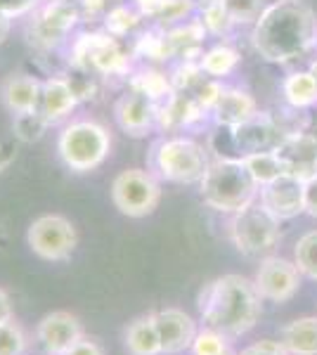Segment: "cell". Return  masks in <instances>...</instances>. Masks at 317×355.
<instances>
[{"instance_id": "obj_34", "label": "cell", "mask_w": 317, "mask_h": 355, "mask_svg": "<svg viewBox=\"0 0 317 355\" xmlns=\"http://www.w3.org/2000/svg\"><path fill=\"white\" fill-rule=\"evenodd\" d=\"M303 214L317 218V173L303 182Z\"/></svg>"}, {"instance_id": "obj_35", "label": "cell", "mask_w": 317, "mask_h": 355, "mask_svg": "<svg viewBox=\"0 0 317 355\" xmlns=\"http://www.w3.org/2000/svg\"><path fill=\"white\" fill-rule=\"evenodd\" d=\"M38 5V0H0V12L8 17H22L31 12Z\"/></svg>"}, {"instance_id": "obj_17", "label": "cell", "mask_w": 317, "mask_h": 355, "mask_svg": "<svg viewBox=\"0 0 317 355\" xmlns=\"http://www.w3.org/2000/svg\"><path fill=\"white\" fill-rule=\"evenodd\" d=\"M216 112L218 123L237 128V125L251 121L256 116V102L251 95L241 93V90H221L211 107Z\"/></svg>"}, {"instance_id": "obj_18", "label": "cell", "mask_w": 317, "mask_h": 355, "mask_svg": "<svg viewBox=\"0 0 317 355\" xmlns=\"http://www.w3.org/2000/svg\"><path fill=\"white\" fill-rule=\"evenodd\" d=\"M40 88H43V85H40L36 78L19 73V76H10L8 81L3 83L0 95H3V102L8 105V110L15 112V116H17V114H26V112L38 110Z\"/></svg>"}, {"instance_id": "obj_42", "label": "cell", "mask_w": 317, "mask_h": 355, "mask_svg": "<svg viewBox=\"0 0 317 355\" xmlns=\"http://www.w3.org/2000/svg\"><path fill=\"white\" fill-rule=\"evenodd\" d=\"M85 3V8H88V12H97V10L105 5V0H83Z\"/></svg>"}, {"instance_id": "obj_6", "label": "cell", "mask_w": 317, "mask_h": 355, "mask_svg": "<svg viewBox=\"0 0 317 355\" xmlns=\"http://www.w3.org/2000/svg\"><path fill=\"white\" fill-rule=\"evenodd\" d=\"M157 168L166 180L192 185V182H201V178L206 175L209 159L199 142L187 140V137H173L159 145Z\"/></svg>"}, {"instance_id": "obj_14", "label": "cell", "mask_w": 317, "mask_h": 355, "mask_svg": "<svg viewBox=\"0 0 317 355\" xmlns=\"http://www.w3.org/2000/svg\"><path fill=\"white\" fill-rule=\"evenodd\" d=\"M275 152L280 154L286 173L301 182L317 173V145L308 133H289Z\"/></svg>"}, {"instance_id": "obj_45", "label": "cell", "mask_w": 317, "mask_h": 355, "mask_svg": "<svg viewBox=\"0 0 317 355\" xmlns=\"http://www.w3.org/2000/svg\"><path fill=\"white\" fill-rule=\"evenodd\" d=\"M310 73H313V78L317 81V62H313V67H310Z\"/></svg>"}, {"instance_id": "obj_29", "label": "cell", "mask_w": 317, "mask_h": 355, "mask_svg": "<svg viewBox=\"0 0 317 355\" xmlns=\"http://www.w3.org/2000/svg\"><path fill=\"white\" fill-rule=\"evenodd\" d=\"M261 3L263 0H221V5L225 8V12L230 15L232 21L246 24L261 17Z\"/></svg>"}, {"instance_id": "obj_10", "label": "cell", "mask_w": 317, "mask_h": 355, "mask_svg": "<svg viewBox=\"0 0 317 355\" xmlns=\"http://www.w3.org/2000/svg\"><path fill=\"white\" fill-rule=\"evenodd\" d=\"M83 336L85 331L80 320L67 311H55L43 315L36 327V339L48 355H65Z\"/></svg>"}, {"instance_id": "obj_22", "label": "cell", "mask_w": 317, "mask_h": 355, "mask_svg": "<svg viewBox=\"0 0 317 355\" xmlns=\"http://www.w3.org/2000/svg\"><path fill=\"white\" fill-rule=\"evenodd\" d=\"M241 162L249 168V173L253 180L258 182V187L268 185V182L277 180L280 175L286 173L284 164H282L280 154L277 152H253L241 157Z\"/></svg>"}, {"instance_id": "obj_2", "label": "cell", "mask_w": 317, "mask_h": 355, "mask_svg": "<svg viewBox=\"0 0 317 355\" xmlns=\"http://www.w3.org/2000/svg\"><path fill=\"white\" fill-rule=\"evenodd\" d=\"M315 15L301 0H280L263 10L253 28V48L268 62L303 57L315 45Z\"/></svg>"}, {"instance_id": "obj_20", "label": "cell", "mask_w": 317, "mask_h": 355, "mask_svg": "<svg viewBox=\"0 0 317 355\" xmlns=\"http://www.w3.org/2000/svg\"><path fill=\"white\" fill-rule=\"evenodd\" d=\"M126 351L130 355H161V341L157 322H154V313L140 315L126 327L123 334Z\"/></svg>"}, {"instance_id": "obj_31", "label": "cell", "mask_w": 317, "mask_h": 355, "mask_svg": "<svg viewBox=\"0 0 317 355\" xmlns=\"http://www.w3.org/2000/svg\"><path fill=\"white\" fill-rule=\"evenodd\" d=\"M137 24V17L128 12L126 8H117V10H112L107 17V28L112 33H117V36H123V33H128L132 26Z\"/></svg>"}, {"instance_id": "obj_4", "label": "cell", "mask_w": 317, "mask_h": 355, "mask_svg": "<svg viewBox=\"0 0 317 355\" xmlns=\"http://www.w3.org/2000/svg\"><path fill=\"white\" fill-rule=\"evenodd\" d=\"M230 237L239 254L251 256V259H265L277 249L282 239L280 220L265 209L261 199H253L246 209L234 214L230 223Z\"/></svg>"}, {"instance_id": "obj_13", "label": "cell", "mask_w": 317, "mask_h": 355, "mask_svg": "<svg viewBox=\"0 0 317 355\" xmlns=\"http://www.w3.org/2000/svg\"><path fill=\"white\" fill-rule=\"evenodd\" d=\"M78 10L67 0H55L53 5L38 15V19L31 26V43L40 48H53L65 38V33L76 24Z\"/></svg>"}, {"instance_id": "obj_30", "label": "cell", "mask_w": 317, "mask_h": 355, "mask_svg": "<svg viewBox=\"0 0 317 355\" xmlns=\"http://www.w3.org/2000/svg\"><path fill=\"white\" fill-rule=\"evenodd\" d=\"M234 21L230 19V15L225 12V8L221 5V0H213L204 12V26L213 33H225Z\"/></svg>"}, {"instance_id": "obj_39", "label": "cell", "mask_w": 317, "mask_h": 355, "mask_svg": "<svg viewBox=\"0 0 317 355\" xmlns=\"http://www.w3.org/2000/svg\"><path fill=\"white\" fill-rule=\"evenodd\" d=\"M166 3H169V0H137V5L142 8V12H145V15H152V17H157V15H159V10L164 8Z\"/></svg>"}, {"instance_id": "obj_40", "label": "cell", "mask_w": 317, "mask_h": 355, "mask_svg": "<svg viewBox=\"0 0 317 355\" xmlns=\"http://www.w3.org/2000/svg\"><path fill=\"white\" fill-rule=\"evenodd\" d=\"M12 159H15V147L0 142V173H3L10 164H12Z\"/></svg>"}, {"instance_id": "obj_23", "label": "cell", "mask_w": 317, "mask_h": 355, "mask_svg": "<svg viewBox=\"0 0 317 355\" xmlns=\"http://www.w3.org/2000/svg\"><path fill=\"white\" fill-rule=\"evenodd\" d=\"M284 97L291 107H310L317 102V81L310 71L291 73L284 81Z\"/></svg>"}, {"instance_id": "obj_3", "label": "cell", "mask_w": 317, "mask_h": 355, "mask_svg": "<svg viewBox=\"0 0 317 355\" xmlns=\"http://www.w3.org/2000/svg\"><path fill=\"white\" fill-rule=\"evenodd\" d=\"M258 194V182L241 159H218L201 178V199L221 214H237Z\"/></svg>"}, {"instance_id": "obj_12", "label": "cell", "mask_w": 317, "mask_h": 355, "mask_svg": "<svg viewBox=\"0 0 317 355\" xmlns=\"http://www.w3.org/2000/svg\"><path fill=\"white\" fill-rule=\"evenodd\" d=\"M261 204L280 223L296 218L303 214V182L289 173L280 175L277 180L263 185Z\"/></svg>"}, {"instance_id": "obj_44", "label": "cell", "mask_w": 317, "mask_h": 355, "mask_svg": "<svg viewBox=\"0 0 317 355\" xmlns=\"http://www.w3.org/2000/svg\"><path fill=\"white\" fill-rule=\"evenodd\" d=\"M308 135L313 137V140H315V145H317V125H313V128L308 130Z\"/></svg>"}, {"instance_id": "obj_32", "label": "cell", "mask_w": 317, "mask_h": 355, "mask_svg": "<svg viewBox=\"0 0 317 355\" xmlns=\"http://www.w3.org/2000/svg\"><path fill=\"white\" fill-rule=\"evenodd\" d=\"M237 355H289V353L282 346V341L263 339V341H256V343H251V346H246L244 351Z\"/></svg>"}, {"instance_id": "obj_33", "label": "cell", "mask_w": 317, "mask_h": 355, "mask_svg": "<svg viewBox=\"0 0 317 355\" xmlns=\"http://www.w3.org/2000/svg\"><path fill=\"white\" fill-rule=\"evenodd\" d=\"M189 8H192V3H189V0H169V3L159 10L157 19H161V21L182 19V17L189 12Z\"/></svg>"}, {"instance_id": "obj_38", "label": "cell", "mask_w": 317, "mask_h": 355, "mask_svg": "<svg viewBox=\"0 0 317 355\" xmlns=\"http://www.w3.org/2000/svg\"><path fill=\"white\" fill-rule=\"evenodd\" d=\"M12 320V301H10L8 291L0 289V324L10 322Z\"/></svg>"}, {"instance_id": "obj_24", "label": "cell", "mask_w": 317, "mask_h": 355, "mask_svg": "<svg viewBox=\"0 0 317 355\" xmlns=\"http://www.w3.org/2000/svg\"><path fill=\"white\" fill-rule=\"evenodd\" d=\"M293 263H296L298 272L317 282V230L305 232L296 242V249H293Z\"/></svg>"}, {"instance_id": "obj_26", "label": "cell", "mask_w": 317, "mask_h": 355, "mask_svg": "<svg viewBox=\"0 0 317 355\" xmlns=\"http://www.w3.org/2000/svg\"><path fill=\"white\" fill-rule=\"evenodd\" d=\"M237 60H239V55L234 53L232 48L218 45V48L209 50V53L201 57V69H204L206 73H211V76H225V73L232 71Z\"/></svg>"}, {"instance_id": "obj_15", "label": "cell", "mask_w": 317, "mask_h": 355, "mask_svg": "<svg viewBox=\"0 0 317 355\" xmlns=\"http://www.w3.org/2000/svg\"><path fill=\"white\" fill-rule=\"evenodd\" d=\"M154 116H157L154 97H149L140 88H132L117 105V121L130 135H145L149 125L154 123Z\"/></svg>"}, {"instance_id": "obj_1", "label": "cell", "mask_w": 317, "mask_h": 355, "mask_svg": "<svg viewBox=\"0 0 317 355\" xmlns=\"http://www.w3.org/2000/svg\"><path fill=\"white\" fill-rule=\"evenodd\" d=\"M261 301L253 279L241 275H223L201 289L197 306L204 327L221 331L228 339H239L261 320Z\"/></svg>"}, {"instance_id": "obj_8", "label": "cell", "mask_w": 317, "mask_h": 355, "mask_svg": "<svg viewBox=\"0 0 317 355\" xmlns=\"http://www.w3.org/2000/svg\"><path fill=\"white\" fill-rule=\"evenodd\" d=\"M26 242L31 251L43 261L60 263L69 261L78 244L76 227L65 216H40L28 225Z\"/></svg>"}, {"instance_id": "obj_5", "label": "cell", "mask_w": 317, "mask_h": 355, "mask_svg": "<svg viewBox=\"0 0 317 355\" xmlns=\"http://www.w3.org/2000/svg\"><path fill=\"white\" fill-rule=\"evenodd\" d=\"M60 157L76 173H88L105 164L112 140L109 133L95 121H76L67 125L60 135Z\"/></svg>"}, {"instance_id": "obj_11", "label": "cell", "mask_w": 317, "mask_h": 355, "mask_svg": "<svg viewBox=\"0 0 317 355\" xmlns=\"http://www.w3.org/2000/svg\"><path fill=\"white\" fill-rule=\"evenodd\" d=\"M157 322L161 355H180L192 348V341L197 336V322L194 318L180 308H164L154 313Z\"/></svg>"}, {"instance_id": "obj_21", "label": "cell", "mask_w": 317, "mask_h": 355, "mask_svg": "<svg viewBox=\"0 0 317 355\" xmlns=\"http://www.w3.org/2000/svg\"><path fill=\"white\" fill-rule=\"evenodd\" d=\"M282 346L289 355H317V315L291 320L282 329Z\"/></svg>"}, {"instance_id": "obj_7", "label": "cell", "mask_w": 317, "mask_h": 355, "mask_svg": "<svg viewBox=\"0 0 317 355\" xmlns=\"http://www.w3.org/2000/svg\"><path fill=\"white\" fill-rule=\"evenodd\" d=\"M112 202L128 218H145L161 202V187L140 168H128L112 182Z\"/></svg>"}, {"instance_id": "obj_36", "label": "cell", "mask_w": 317, "mask_h": 355, "mask_svg": "<svg viewBox=\"0 0 317 355\" xmlns=\"http://www.w3.org/2000/svg\"><path fill=\"white\" fill-rule=\"evenodd\" d=\"M135 88L145 90L149 97H159L161 90H166V83H164V78H161L159 73H145V76L135 81Z\"/></svg>"}, {"instance_id": "obj_43", "label": "cell", "mask_w": 317, "mask_h": 355, "mask_svg": "<svg viewBox=\"0 0 317 355\" xmlns=\"http://www.w3.org/2000/svg\"><path fill=\"white\" fill-rule=\"evenodd\" d=\"M5 246H8V234H5V230L0 227V251H3Z\"/></svg>"}, {"instance_id": "obj_37", "label": "cell", "mask_w": 317, "mask_h": 355, "mask_svg": "<svg viewBox=\"0 0 317 355\" xmlns=\"http://www.w3.org/2000/svg\"><path fill=\"white\" fill-rule=\"evenodd\" d=\"M65 355H105V348L95 339H90V336H83V339H80L76 346H71V351H67Z\"/></svg>"}, {"instance_id": "obj_16", "label": "cell", "mask_w": 317, "mask_h": 355, "mask_svg": "<svg viewBox=\"0 0 317 355\" xmlns=\"http://www.w3.org/2000/svg\"><path fill=\"white\" fill-rule=\"evenodd\" d=\"M76 102H78V95H76V90H74V85L62 81V78H53V81L43 83V88H40L38 112L43 114V119L48 123H57L71 114Z\"/></svg>"}, {"instance_id": "obj_27", "label": "cell", "mask_w": 317, "mask_h": 355, "mask_svg": "<svg viewBox=\"0 0 317 355\" xmlns=\"http://www.w3.org/2000/svg\"><path fill=\"white\" fill-rule=\"evenodd\" d=\"M45 125H50L43 119V114L36 112H26V114H17L15 116V135L24 142H36L43 137Z\"/></svg>"}, {"instance_id": "obj_28", "label": "cell", "mask_w": 317, "mask_h": 355, "mask_svg": "<svg viewBox=\"0 0 317 355\" xmlns=\"http://www.w3.org/2000/svg\"><path fill=\"white\" fill-rule=\"evenodd\" d=\"M28 346V339L24 329L10 320V322L0 324V355H24Z\"/></svg>"}, {"instance_id": "obj_19", "label": "cell", "mask_w": 317, "mask_h": 355, "mask_svg": "<svg viewBox=\"0 0 317 355\" xmlns=\"http://www.w3.org/2000/svg\"><path fill=\"white\" fill-rule=\"evenodd\" d=\"M78 60L100 71H114L123 64V55L107 36H83V41L78 43Z\"/></svg>"}, {"instance_id": "obj_41", "label": "cell", "mask_w": 317, "mask_h": 355, "mask_svg": "<svg viewBox=\"0 0 317 355\" xmlns=\"http://www.w3.org/2000/svg\"><path fill=\"white\" fill-rule=\"evenodd\" d=\"M10 19H12V17L0 12V43H3L5 38H8V33H10Z\"/></svg>"}, {"instance_id": "obj_25", "label": "cell", "mask_w": 317, "mask_h": 355, "mask_svg": "<svg viewBox=\"0 0 317 355\" xmlns=\"http://www.w3.org/2000/svg\"><path fill=\"white\" fill-rule=\"evenodd\" d=\"M230 341L232 339H228L221 331L204 327L197 331L189 351H192V355H237L232 351V346H230Z\"/></svg>"}, {"instance_id": "obj_9", "label": "cell", "mask_w": 317, "mask_h": 355, "mask_svg": "<svg viewBox=\"0 0 317 355\" xmlns=\"http://www.w3.org/2000/svg\"><path fill=\"white\" fill-rule=\"evenodd\" d=\"M301 277L296 263L280 259V256H265L253 277V287L261 299L273 303H286L301 289Z\"/></svg>"}]
</instances>
